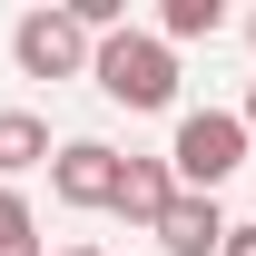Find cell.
Returning a JSON list of instances; mask_svg holds the SVG:
<instances>
[{"label":"cell","mask_w":256,"mask_h":256,"mask_svg":"<svg viewBox=\"0 0 256 256\" xmlns=\"http://www.w3.org/2000/svg\"><path fill=\"white\" fill-rule=\"evenodd\" d=\"M148 236H158L168 256H217L226 246V217H217V197H168Z\"/></svg>","instance_id":"cell-5"},{"label":"cell","mask_w":256,"mask_h":256,"mask_svg":"<svg viewBox=\"0 0 256 256\" xmlns=\"http://www.w3.org/2000/svg\"><path fill=\"white\" fill-rule=\"evenodd\" d=\"M0 256H40V226H30V197L0 188Z\"/></svg>","instance_id":"cell-9"},{"label":"cell","mask_w":256,"mask_h":256,"mask_svg":"<svg viewBox=\"0 0 256 256\" xmlns=\"http://www.w3.org/2000/svg\"><path fill=\"white\" fill-rule=\"evenodd\" d=\"M246 40H256V20H246Z\"/></svg>","instance_id":"cell-13"},{"label":"cell","mask_w":256,"mask_h":256,"mask_svg":"<svg viewBox=\"0 0 256 256\" xmlns=\"http://www.w3.org/2000/svg\"><path fill=\"white\" fill-rule=\"evenodd\" d=\"M10 60L30 69V79H79V69H89V30H79L69 10H30V20L10 30Z\"/></svg>","instance_id":"cell-3"},{"label":"cell","mask_w":256,"mask_h":256,"mask_svg":"<svg viewBox=\"0 0 256 256\" xmlns=\"http://www.w3.org/2000/svg\"><path fill=\"white\" fill-rule=\"evenodd\" d=\"M89 79L118 108H168L178 98V50L158 30H108V40H89Z\"/></svg>","instance_id":"cell-1"},{"label":"cell","mask_w":256,"mask_h":256,"mask_svg":"<svg viewBox=\"0 0 256 256\" xmlns=\"http://www.w3.org/2000/svg\"><path fill=\"white\" fill-rule=\"evenodd\" d=\"M236 168H246V128H236V108H188V118H178V148H168L178 197H217Z\"/></svg>","instance_id":"cell-2"},{"label":"cell","mask_w":256,"mask_h":256,"mask_svg":"<svg viewBox=\"0 0 256 256\" xmlns=\"http://www.w3.org/2000/svg\"><path fill=\"white\" fill-rule=\"evenodd\" d=\"M50 188H60V207H108L118 197V148H98V138L50 148Z\"/></svg>","instance_id":"cell-4"},{"label":"cell","mask_w":256,"mask_h":256,"mask_svg":"<svg viewBox=\"0 0 256 256\" xmlns=\"http://www.w3.org/2000/svg\"><path fill=\"white\" fill-rule=\"evenodd\" d=\"M236 128H246V138H256V89H246V108H236Z\"/></svg>","instance_id":"cell-11"},{"label":"cell","mask_w":256,"mask_h":256,"mask_svg":"<svg viewBox=\"0 0 256 256\" xmlns=\"http://www.w3.org/2000/svg\"><path fill=\"white\" fill-rule=\"evenodd\" d=\"M217 256H256V226H226V246Z\"/></svg>","instance_id":"cell-10"},{"label":"cell","mask_w":256,"mask_h":256,"mask_svg":"<svg viewBox=\"0 0 256 256\" xmlns=\"http://www.w3.org/2000/svg\"><path fill=\"white\" fill-rule=\"evenodd\" d=\"M69 256H98V246H69Z\"/></svg>","instance_id":"cell-12"},{"label":"cell","mask_w":256,"mask_h":256,"mask_svg":"<svg viewBox=\"0 0 256 256\" xmlns=\"http://www.w3.org/2000/svg\"><path fill=\"white\" fill-rule=\"evenodd\" d=\"M178 197V178H168V158H118V217H138V226H158V207Z\"/></svg>","instance_id":"cell-6"},{"label":"cell","mask_w":256,"mask_h":256,"mask_svg":"<svg viewBox=\"0 0 256 256\" xmlns=\"http://www.w3.org/2000/svg\"><path fill=\"white\" fill-rule=\"evenodd\" d=\"M226 30V0H168L158 10V40L168 50H178V40H217Z\"/></svg>","instance_id":"cell-8"},{"label":"cell","mask_w":256,"mask_h":256,"mask_svg":"<svg viewBox=\"0 0 256 256\" xmlns=\"http://www.w3.org/2000/svg\"><path fill=\"white\" fill-rule=\"evenodd\" d=\"M50 158V118H30V108H0V188L20 178V168Z\"/></svg>","instance_id":"cell-7"}]
</instances>
